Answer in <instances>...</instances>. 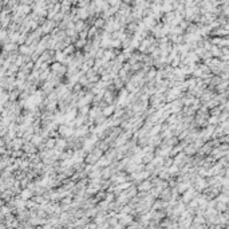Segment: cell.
I'll return each mask as SVG.
<instances>
[{
    "label": "cell",
    "mask_w": 229,
    "mask_h": 229,
    "mask_svg": "<svg viewBox=\"0 0 229 229\" xmlns=\"http://www.w3.org/2000/svg\"><path fill=\"white\" fill-rule=\"evenodd\" d=\"M30 196H31L30 192H28V190H24V192H23V194H21V198H28Z\"/></svg>",
    "instance_id": "cell-1"
},
{
    "label": "cell",
    "mask_w": 229,
    "mask_h": 229,
    "mask_svg": "<svg viewBox=\"0 0 229 229\" xmlns=\"http://www.w3.org/2000/svg\"><path fill=\"white\" fill-rule=\"evenodd\" d=\"M54 145H55V140H50V141H48V142H47V146H48V147H51V146H54Z\"/></svg>",
    "instance_id": "cell-2"
}]
</instances>
